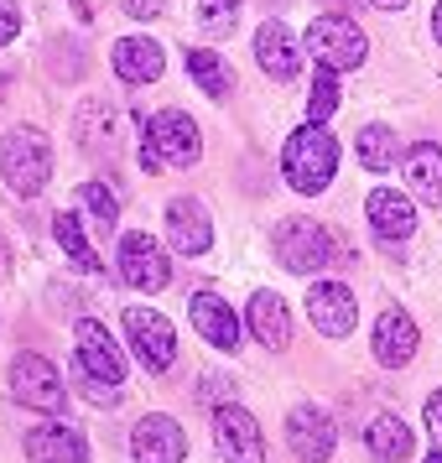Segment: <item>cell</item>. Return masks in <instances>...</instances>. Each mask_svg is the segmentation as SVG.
<instances>
[{"mask_svg": "<svg viewBox=\"0 0 442 463\" xmlns=\"http://www.w3.org/2000/svg\"><path fill=\"white\" fill-rule=\"evenodd\" d=\"M334 167H338V141L328 130L307 120L302 130L287 136V146H281V172H287V183L296 193H323L334 183Z\"/></svg>", "mask_w": 442, "mask_h": 463, "instance_id": "obj_1", "label": "cell"}, {"mask_svg": "<svg viewBox=\"0 0 442 463\" xmlns=\"http://www.w3.org/2000/svg\"><path fill=\"white\" fill-rule=\"evenodd\" d=\"M198 126H193L183 109H162L146 120V141H141V167L162 172V167H193L198 162Z\"/></svg>", "mask_w": 442, "mask_h": 463, "instance_id": "obj_2", "label": "cell"}, {"mask_svg": "<svg viewBox=\"0 0 442 463\" xmlns=\"http://www.w3.org/2000/svg\"><path fill=\"white\" fill-rule=\"evenodd\" d=\"M0 172H5V183L11 193H22V198H37L47 188V177H52V146H47L42 130H11L5 141H0Z\"/></svg>", "mask_w": 442, "mask_h": 463, "instance_id": "obj_3", "label": "cell"}, {"mask_svg": "<svg viewBox=\"0 0 442 463\" xmlns=\"http://www.w3.org/2000/svg\"><path fill=\"white\" fill-rule=\"evenodd\" d=\"M307 52H313L323 68L349 73V68L364 63L370 43H364V32H359L349 16H313V26H307Z\"/></svg>", "mask_w": 442, "mask_h": 463, "instance_id": "obj_4", "label": "cell"}, {"mask_svg": "<svg viewBox=\"0 0 442 463\" xmlns=\"http://www.w3.org/2000/svg\"><path fill=\"white\" fill-rule=\"evenodd\" d=\"M328 255H334V245H328V230H323L317 219H287V224L276 230V260H281L287 271L313 276V271L328 266Z\"/></svg>", "mask_w": 442, "mask_h": 463, "instance_id": "obj_5", "label": "cell"}, {"mask_svg": "<svg viewBox=\"0 0 442 463\" xmlns=\"http://www.w3.org/2000/svg\"><path fill=\"white\" fill-rule=\"evenodd\" d=\"M11 396L22 401V406H32V411L52 417V411H63L68 391H63V375L42 354H16L11 359Z\"/></svg>", "mask_w": 442, "mask_h": 463, "instance_id": "obj_6", "label": "cell"}, {"mask_svg": "<svg viewBox=\"0 0 442 463\" xmlns=\"http://www.w3.org/2000/svg\"><path fill=\"white\" fill-rule=\"evenodd\" d=\"M126 334H130L136 359L146 364L151 375L172 370V359H177V334H172V323L162 313H151V307H126Z\"/></svg>", "mask_w": 442, "mask_h": 463, "instance_id": "obj_7", "label": "cell"}, {"mask_svg": "<svg viewBox=\"0 0 442 463\" xmlns=\"http://www.w3.org/2000/svg\"><path fill=\"white\" fill-rule=\"evenodd\" d=\"M213 442H219V453L224 463H266V438H260V427L245 406H213Z\"/></svg>", "mask_w": 442, "mask_h": 463, "instance_id": "obj_8", "label": "cell"}, {"mask_svg": "<svg viewBox=\"0 0 442 463\" xmlns=\"http://www.w3.org/2000/svg\"><path fill=\"white\" fill-rule=\"evenodd\" d=\"M120 276H126V287H136V292H162L172 281L167 250H162L151 234L130 230L126 240H120Z\"/></svg>", "mask_w": 442, "mask_h": 463, "instance_id": "obj_9", "label": "cell"}, {"mask_svg": "<svg viewBox=\"0 0 442 463\" xmlns=\"http://www.w3.org/2000/svg\"><path fill=\"white\" fill-rule=\"evenodd\" d=\"M73 344H79V364H84L89 380H99V385H120L126 380V359H120V349H115V338H109L105 323L84 317L73 328Z\"/></svg>", "mask_w": 442, "mask_h": 463, "instance_id": "obj_10", "label": "cell"}, {"mask_svg": "<svg viewBox=\"0 0 442 463\" xmlns=\"http://www.w3.org/2000/svg\"><path fill=\"white\" fill-rule=\"evenodd\" d=\"M307 317H313V328L317 334H328V338H343L349 328H354V292L343 287V281H317L313 292H307Z\"/></svg>", "mask_w": 442, "mask_h": 463, "instance_id": "obj_11", "label": "cell"}, {"mask_svg": "<svg viewBox=\"0 0 442 463\" xmlns=\"http://www.w3.org/2000/svg\"><path fill=\"white\" fill-rule=\"evenodd\" d=\"M287 442H292V453L302 463H323L334 453V417L328 411H317V406H296L292 417H287Z\"/></svg>", "mask_w": 442, "mask_h": 463, "instance_id": "obj_12", "label": "cell"}, {"mask_svg": "<svg viewBox=\"0 0 442 463\" xmlns=\"http://www.w3.org/2000/svg\"><path fill=\"white\" fill-rule=\"evenodd\" d=\"M26 463H89V442L68 421H47L26 432Z\"/></svg>", "mask_w": 442, "mask_h": 463, "instance_id": "obj_13", "label": "cell"}, {"mask_svg": "<svg viewBox=\"0 0 442 463\" xmlns=\"http://www.w3.org/2000/svg\"><path fill=\"white\" fill-rule=\"evenodd\" d=\"M130 448H136V463H183L188 458V438L172 417H146L136 432H130Z\"/></svg>", "mask_w": 442, "mask_h": 463, "instance_id": "obj_14", "label": "cell"}, {"mask_svg": "<svg viewBox=\"0 0 442 463\" xmlns=\"http://www.w3.org/2000/svg\"><path fill=\"white\" fill-rule=\"evenodd\" d=\"M188 317H193V328L209 338L213 349H240V317H234V307L224 302V297H213V292H198L188 302Z\"/></svg>", "mask_w": 442, "mask_h": 463, "instance_id": "obj_15", "label": "cell"}, {"mask_svg": "<svg viewBox=\"0 0 442 463\" xmlns=\"http://www.w3.org/2000/svg\"><path fill=\"white\" fill-rule=\"evenodd\" d=\"M167 234L172 245L183 255H203L213 245V224H209V209L198 198H172L167 203Z\"/></svg>", "mask_w": 442, "mask_h": 463, "instance_id": "obj_16", "label": "cell"}, {"mask_svg": "<svg viewBox=\"0 0 442 463\" xmlns=\"http://www.w3.org/2000/svg\"><path fill=\"white\" fill-rule=\"evenodd\" d=\"M400 167H406V183H411V193H417L427 209L442 213V146H432V141H417V146L400 156Z\"/></svg>", "mask_w": 442, "mask_h": 463, "instance_id": "obj_17", "label": "cell"}, {"mask_svg": "<svg viewBox=\"0 0 442 463\" xmlns=\"http://www.w3.org/2000/svg\"><path fill=\"white\" fill-rule=\"evenodd\" d=\"M255 58H260V68L271 73L276 84H287V79H296V68H302L296 37H292V32H287L281 22H266L260 32H255Z\"/></svg>", "mask_w": 442, "mask_h": 463, "instance_id": "obj_18", "label": "cell"}, {"mask_svg": "<svg viewBox=\"0 0 442 463\" xmlns=\"http://www.w3.org/2000/svg\"><path fill=\"white\" fill-rule=\"evenodd\" d=\"M364 213H370V224H375L380 240H406V234L417 230V209H411V198L396 193V188H375L370 203H364Z\"/></svg>", "mask_w": 442, "mask_h": 463, "instance_id": "obj_19", "label": "cell"}, {"mask_svg": "<svg viewBox=\"0 0 442 463\" xmlns=\"http://www.w3.org/2000/svg\"><path fill=\"white\" fill-rule=\"evenodd\" d=\"M417 354V323H411V313H400V307H385L375 323V359L380 364H406V359Z\"/></svg>", "mask_w": 442, "mask_h": 463, "instance_id": "obj_20", "label": "cell"}, {"mask_svg": "<svg viewBox=\"0 0 442 463\" xmlns=\"http://www.w3.org/2000/svg\"><path fill=\"white\" fill-rule=\"evenodd\" d=\"M115 73H120L126 84H151V79H162V47L151 43V37H120V43H115Z\"/></svg>", "mask_w": 442, "mask_h": 463, "instance_id": "obj_21", "label": "cell"}, {"mask_svg": "<svg viewBox=\"0 0 442 463\" xmlns=\"http://www.w3.org/2000/svg\"><path fill=\"white\" fill-rule=\"evenodd\" d=\"M250 328L266 349H287L292 344V317H287V302L276 292H255L250 297Z\"/></svg>", "mask_w": 442, "mask_h": 463, "instance_id": "obj_22", "label": "cell"}, {"mask_svg": "<svg viewBox=\"0 0 442 463\" xmlns=\"http://www.w3.org/2000/svg\"><path fill=\"white\" fill-rule=\"evenodd\" d=\"M364 442H370V453L385 463H406L411 458V427L400 417H375L370 421V432H364Z\"/></svg>", "mask_w": 442, "mask_h": 463, "instance_id": "obj_23", "label": "cell"}, {"mask_svg": "<svg viewBox=\"0 0 442 463\" xmlns=\"http://www.w3.org/2000/svg\"><path fill=\"white\" fill-rule=\"evenodd\" d=\"M400 156V141L390 126H364L359 130V167L364 172H390Z\"/></svg>", "mask_w": 442, "mask_h": 463, "instance_id": "obj_24", "label": "cell"}, {"mask_svg": "<svg viewBox=\"0 0 442 463\" xmlns=\"http://www.w3.org/2000/svg\"><path fill=\"white\" fill-rule=\"evenodd\" d=\"M183 58H188V73L198 79V89H203L209 99H224V94L234 89L230 84V68H224V58H219V52H209V47H188Z\"/></svg>", "mask_w": 442, "mask_h": 463, "instance_id": "obj_25", "label": "cell"}, {"mask_svg": "<svg viewBox=\"0 0 442 463\" xmlns=\"http://www.w3.org/2000/svg\"><path fill=\"white\" fill-rule=\"evenodd\" d=\"M52 234H58V245L68 250V260H73L79 271H99V255H94V245H89L79 213H58V219H52Z\"/></svg>", "mask_w": 442, "mask_h": 463, "instance_id": "obj_26", "label": "cell"}, {"mask_svg": "<svg viewBox=\"0 0 442 463\" xmlns=\"http://www.w3.org/2000/svg\"><path fill=\"white\" fill-rule=\"evenodd\" d=\"M73 130H79V141H84L89 151H99L115 136V109H109V99H84V109H79V120H73ZM115 146V141H109Z\"/></svg>", "mask_w": 442, "mask_h": 463, "instance_id": "obj_27", "label": "cell"}, {"mask_svg": "<svg viewBox=\"0 0 442 463\" xmlns=\"http://www.w3.org/2000/svg\"><path fill=\"white\" fill-rule=\"evenodd\" d=\"M198 26H203V37H234V26H240V0H198Z\"/></svg>", "mask_w": 442, "mask_h": 463, "instance_id": "obj_28", "label": "cell"}, {"mask_svg": "<svg viewBox=\"0 0 442 463\" xmlns=\"http://www.w3.org/2000/svg\"><path fill=\"white\" fill-rule=\"evenodd\" d=\"M334 79H338L334 68H323V63H317L313 94H307V120H317V126H323V120H328V115L338 109V84H334Z\"/></svg>", "mask_w": 442, "mask_h": 463, "instance_id": "obj_29", "label": "cell"}, {"mask_svg": "<svg viewBox=\"0 0 442 463\" xmlns=\"http://www.w3.org/2000/svg\"><path fill=\"white\" fill-rule=\"evenodd\" d=\"M84 203H89V213H94L99 224H115V219H120V198H115L105 183H84Z\"/></svg>", "mask_w": 442, "mask_h": 463, "instance_id": "obj_30", "label": "cell"}, {"mask_svg": "<svg viewBox=\"0 0 442 463\" xmlns=\"http://www.w3.org/2000/svg\"><path fill=\"white\" fill-rule=\"evenodd\" d=\"M16 32H22V5L16 0H0V47L16 43Z\"/></svg>", "mask_w": 442, "mask_h": 463, "instance_id": "obj_31", "label": "cell"}, {"mask_svg": "<svg viewBox=\"0 0 442 463\" xmlns=\"http://www.w3.org/2000/svg\"><path fill=\"white\" fill-rule=\"evenodd\" d=\"M167 11V0H126V16H136V22H156Z\"/></svg>", "mask_w": 442, "mask_h": 463, "instance_id": "obj_32", "label": "cell"}, {"mask_svg": "<svg viewBox=\"0 0 442 463\" xmlns=\"http://www.w3.org/2000/svg\"><path fill=\"white\" fill-rule=\"evenodd\" d=\"M427 427H432V438L442 442V391H432V401H427Z\"/></svg>", "mask_w": 442, "mask_h": 463, "instance_id": "obj_33", "label": "cell"}, {"mask_svg": "<svg viewBox=\"0 0 442 463\" xmlns=\"http://www.w3.org/2000/svg\"><path fill=\"white\" fill-rule=\"evenodd\" d=\"M432 37H437V43H442V0H437V5H432Z\"/></svg>", "mask_w": 442, "mask_h": 463, "instance_id": "obj_34", "label": "cell"}, {"mask_svg": "<svg viewBox=\"0 0 442 463\" xmlns=\"http://www.w3.org/2000/svg\"><path fill=\"white\" fill-rule=\"evenodd\" d=\"M370 5H380V11H400L406 0H370Z\"/></svg>", "mask_w": 442, "mask_h": 463, "instance_id": "obj_35", "label": "cell"}, {"mask_svg": "<svg viewBox=\"0 0 442 463\" xmlns=\"http://www.w3.org/2000/svg\"><path fill=\"white\" fill-rule=\"evenodd\" d=\"M421 463H442V453H432V458H421Z\"/></svg>", "mask_w": 442, "mask_h": 463, "instance_id": "obj_36", "label": "cell"}, {"mask_svg": "<svg viewBox=\"0 0 442 463\" xmlns=\"http://www.w3.org/2000/svg\"><path fill=\"white\" fill-rule=\"evenodd\" d=\"M0 94H5V79H0Z\"/></svg>", "mask_w": 442, "mask_h": 463, "instance_id": "obj_37", "label": "cell"}]
</instances>
